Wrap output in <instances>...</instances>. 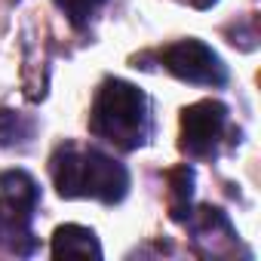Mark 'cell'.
<instances>
[{"mask_svg":"<svg viewBox=\"0 0 261 261\" xmlns=\"http://www.w3.org/2000/svg\"><path fill=\"white\" fill-rule=\"evenodd\" d=\"M49 175H53L56 191L68 200L89 197V200L114 206L129 194L126 166L114 160L111 154L89 148V145H74V142L59 145L49 157Z\"/></svg>","mask_w":261,"mask_h":261,"instance_id":"obj_1","label":"cell"},{"mask_svg":"<svg viewBox=\"0 0 261 261\" xmlns=\"http://www.w3.org/2000/svg\"><path fill=\"white\" fill-rule=\"evenodd\" d=\"M89 129L120 151H136L151 139V98L133 83L108 77L92 101Z\"/></svg>","mask_w":261,"mask_h":261,"instance_id":"obj_2","label":"cell"},{"mask_svg":"<svg viewBox=\"0 0 261 261\" xmlns=\"http://www.w3.org/2000/svg\"><path fill=\"white\" fill-rule=\"evenodd\" d=\"M40 203V188L25 169L0 172V249L10 255H31L37 240L31 218Z\"/></svg>","mask_w":261,"mask_h":261,"instance_id":"obj_3","label":"cell"},{"mask_svg":"<svg viewBox=\"0 0 261 261\" xmlns=\"http://www.w3.org/2000/svg\"><path fill=\"white\" fill-rule=\"evenodd\" d=\"M154 59L160 62V68H166L172 77H178L185 83H200V86H224L227 83L224 62L203 40L191 37V40L169 43V46L157 49Z\"/></svg>","mask_w":261,"mask_h":261,"instance_id":"obj_4","label":"cell"},{"mask_svg":"<svg viewBox=\"0 0 261 261\" xmlns=\"http://www.w3.org/2000/svg\"><path fill=\"white\" fill-rule=\"evenodd\" d=\"M227 129V108L221 101H197L181 111V151L188 157H212Z\"/></svg>","mask_w":261,"mask_h":261,"instance_id":"obj_5","label":"cell"},{"mask_svg":"<svg viewBox=\"0 0 261 261\" xmlns=\"http://www.w3.org/2000/svg\"><path fill=\"white\" fill-rule=\"evenodd\" d=\"M53 255L62 258V255H83V258H101V246L95 240V233L89 227H80V224H65L56 230L53 237Z\"/></svg>","mask_w":261,"mask_h":261,"instance_id":"obj_6","label":"cell"},{"mask_svg":"<svg viewBox=\"0 0 261 261\" xmlns=\"http://www.w3.org/2000/svg\"><path fill=\"white\" fill-rule=\"evenodd\" d=\"M191 194H194V172L188 166L172 169L169 172V209L175 221L191 215Z\"/></svg>","mask_w":261,"mask_h":261,"instance_id":"obj_7","label":"cell"},{"mask_svg":"<svg viewBox=\"0 0 261 261\" xmlns=\"http://www.w3.org/2000/svg\"><path fill=\"white\" fill-rule=\"evenodd\" d=\"M34 136V120L28 114L19 111H0V145L13 148V145H25Z\"/></svg>","mask_w":261,"mask_h":261,"instance_id":"obj_8","label":"cell"},{"mask_svg":"<svg viewBox=\"0 0 261 261\" xmlns=\"http://www.w3.org/2000/svg\"><path fill=\"white\" fill-rule=\"evenodd\" d=\"M101 4H105V0H56V7L68 16V22L74 28L89 25V19L101 10Z\"/></svg>","mask_w":261,"mask_h":261,"instance_id":"obj_9","label":"cell"},{"mask_svg":"<svg viewBox=\"0 0 261 261\" xmlns=\"http://www.w3.org/2000/svg\"><path fill=\"white\" fill-rule=\"evenodd\" d=\"M185 4H191V7H197V10H209L215 0H185Z\"/></svg>","mask_w":261,"mask_h":261,"instance_id":"obj_10","label":"cell"}]
</instances>
